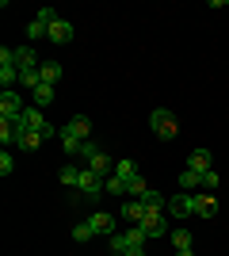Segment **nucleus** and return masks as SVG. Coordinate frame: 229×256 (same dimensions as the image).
I'll list each match as a JSON object with an SVG mask.
<instances>
[{
    "label": "nucleus",
    "mask_w": 229,
    "mask_h": 256,
    "mask_svg": "<svg viewBox=\"0 0 229 256\" xmlns=\"http://www.w3.org/2000/svg\"><path fill=\"white\" fill-rule=\"evenodd\" d=\"M149 126H153V134H157L161 142H172L176 134H180V122H176V115L168 111V107H157V111H153Z\"/></svg>",
    "instance_id": "1"
},
{
    "label": "nucleus",
    "mask_w": 229,
    "mask_h": 256,
    "mask_svg": "<svg viewBox=\"0 0 229 256\" xmlns=\"http://www.w3.org/2000/svg\"><path fill=\"white\" fill-rule=\"evenodd\" d=\"M145 241H149V237H145V230H142V226H130L126 234L107 237V245L115 248V252H126V248H134V245H142V248H145Z\"/></svg>",
    "instance_id": "2"
},
{
    "label": "nucleus",
    "mask_w": 229,
    "mask_h": 256,
    "mask_svg": "<svg viewBox=\"0 0 229 256\" xmlns=\"http://www.w3.org/2000/svg\"><path fill=\"white\" fill-rule=\"evenodd\" d=\"M61 138L88 142V138H92V118H88V115H73V118L65 122V126H61Z\"/></svg>",
    "instance_id": "3"
},
{
    "label": "nucleus",
    "mask_w": 229,
    "mask_h": 256,
    "mask_svg": "<svg viewBox=\"0 0 229 256\" xmlns=\"http://www.w3.org/2000/svg\"><path fill=\"white\" fill-rule=\"evenodd\" d=\"M19 122H23L27 130H34V134H42V142L50 138V134H54V126H50V122L42 118V111H38V107H27V111L19 115Z\"/></svg>",
    "instance_id": "4"
},
{
    "label": "nucleus",
    "mask_w": 229,
    "mask_h": 256,
    "mask_svg": "<svg viewBox=\"0 0 229 256\" xmlns=\"http://www.w3.org/2000/svg\"><path fill=\"white\" fill-rule=\"evenodd\" d=\"M76 192H80V199H92V195L103 192V176L92 168H80V180H76Z\"/></svg>",
    "instance_id": "5"
},
{
    "label": "nucleus",
    "mask_w": 229,
    "mask_h": 256,
    "mask_svg": "<svg viewBox=\"0 0 229 256\" xmlns=\"http://www.w3.org/2000/svg\"><path fill=\"white\" fill-rule=\"evenodd\" d=\"M23 111H27V107L15 96V88H4V92H0V118H19Z\"/></svg>",
    "instance_id": "6"
},
{
    "label": "nucleus",
    "mask_w": 229,
    "mask_h": 256,
    "mask_svg": "<svg viewBox=\"0 0 229 256\" xmlns=\"http://www.w3.org/2000/svg\"><path fill=\"white\" fill-rule=\"evenodd\" d=\"M164 206H145V218H142V230L145 237H161L164 234V218H161Z\"/></svg>",
    "instance_id": "7"
},
{
    "label": "nucleus",
    "mask_w": 229,
    "mask_h": 256,
    "mask_svg": "<svg viewBox=\"0 0 229 256\" xmlns=\"http://www.w3.org/2000/svg\"><path fill=\"white\" fill-rule=\"evenodd\" d=\"M15 146H19V150H27V153H34L38 146H42V134L27 130V126L19 122V118H15Z\"/></svg>",
    "instance_id": "8"
},
{
    "label": "nucleus",
    "mask_w": 229,
    "mask_h": 256,
    "mask_svg": "<svg viewBox=\"0 0 229 256\" xmlns=\"http://www.w3.org/2000/svg\"><path fill=\"white\" fill-rule=\"evenodd\" d=\"M168 214H176V218H187V214H195V195L184 192V195H176V199H168Z\"/></svg>",
    "instance_id": "9"
},
{
    "label": "nucleus",
    "mask_w": 229,
    "mask_h": 256,
    "mask_svg": "<svg viewBox=\"0 0 229 256\" xmlns=\"http://www.w3.org/2000/svg\"><path fill=\"white\" fill-rule=\"evenodd\" d=\"M69 38H73V23H69V20H54V23H50V34H46V42L65 46Z\"/></svg>",
    "instance_id": "10"
},
{
    "label": "nucleus",
    "mask_w": 229,
    "mask_h": 256,
    "mask_svg": "<svg viewBox=\"0 0 229 256\" xmlns=\"http://www.w3.org/2000/svg\"><path fill=\"white\" fill-rule=\"evenodd\" d=\"M88 226H92L96 237H115V214H92Z\"/></svg>",
    "instance_id": "11"
},
{
    "label": "nucleus",
    "mask_w": 229,
    "mask_h": 256,
    "mask_svg": "<svg viewBox=\"0 0 229 256\" xmlns=\"http://www.w3.org/2000/svg\"><path fill=\"white\" fill-rule=\"evenodd\" d=\"M122 218H126L130 226H142V218H145V203H142V199H126V203H122Z\"/></svg>",
    "instance_id": "12"
},
{
    "label": "nucleus",
    "mask_w": 229,
    "mask_h": 256,
    "mask_svg": "<svg viewBox=\"0 0 229 256\" xmlns=\"http://www.w3.org/2000/svg\"><path fill=\"white\" fill-rule=\"evenodd\" d=\"M187 164H191V172H210V164H214V157H210V150H195L191 157H187Z\"/></svg>",
    "instance_id": "13"
},
{
    "label": "nucleus",
    "mask_w": 229,
    "mask_h": 256,
    "mask_svg": "<svg viewBox=\"0 0 229 256\" xmlns=\"http://www.w3.org/2000/svg\"><path fill=\"white\" fill-rule=\"evenodd\" d=\"M84 168H92V172H99V176H103V180H107L111 172H115V160H111V157H107V153H96V157L88 160Z\"/></svg>",
    "instance_id": "14"
},
{
    "label": "nucleus",
    "mask_w": 229,
    "mask_h": 256,
    "mask_svg": "<svg viewBox=\"0 0 229 256\" xmlns=\"http://www.w3.org/2000/svg\"><path fill=\"white\" fill-rule=\"evenodd\" d=\"M195 214L199 218H214L218 214V199L214 195H195Z\"/></svg>",
    "instance_id": "15"
},
{
    "label": "nucleus",
    "mask_w": 229,
    "mask_h": 256,
    "mask_svg": "<svg viewBox=\"0 0 229 256\" xmlns=\"http://www.w3.org/2000/svg\"><path fill=\"white\" fill-rule=\"evenodd\" d=\"M38 69H42V84H57V80L65 76V69H61L57 62H42Z\"/></svg>",
    "instance_id": "16"
},
{
    "label": "nucleus",
    "mask_w": 229,
    "mask_h": 256,
    "mask_svg": "<svg viewBox=\"0 0 229 256\" xmlns=\"http://www.w3.org/2000/svg\"><path fill=\"white\" fill-rule=\"evenodd\" d=\"M145 192H149V184L142 180V172H138L134 180H126V199H142Z\"/></svg>",
    "instance_id": "17"
},
{
    "label": "nucleus",
    "mask_w": 229,
    "mask_h": 256,
    "mask_svg": "<svg viewBox=\"0 0 229 256\" xmlns=\"http://www.w3.org/2000/svg\"><path fill=\"white\" fill-rule=\"evenodd\" d=\"M15 65H19V69H34V50L31 46H15Z\"/></svg>",
    "instance_id": "18"
},
{
    "label": "nucleus",
    "mask_w": 229,
    "mask_h": 256,
    "mask_svg": "<svg viewBox=\"0 0 229 256\" xmlns=\"http://www.w3.org/2000/svg\"><path fill=\"white\" fill-rule=\"evenodd\" d=\"M0 142H4V150L15 146V118H0Z\"/></svg>",
    "instance_id": "19"
},
{
    "label": "nucleus",
    "mask_w": 229,
    "mask_h": 256,
    "mask_svg": "<svg viewBox=\"0 0 229 256\" xmlns=\"http://www.w3.org/2000/svg\"><path fill=\"white\" fill-rule=\"evenodd\" d=\"M115 176H119V180H134V176H138V164H134L130 157H126V160H115Z\"/></svg>",
    "instance_id": "20"
},
{
    "label": "nucleus",
    "mask_w": 229,
    "mask_h": 256,
    "mask_svg": "<svg viewBox=\"0 0 229 256\" xmlns=\"http://www.w3.org/2000/svg\"><path fill=\"white\" fill-rule=\"evenodd\" d=\"M46 34H50V27H46L42 20H31V23H27V38H31V42H42Z\"/></svg>",
    "instance_id": "21"
},
{
    "label": "nucleus",
    "mask_w": 229,
    "mask_h": 256,
    "mask_svg": "<svg viewBox=\"0 0 229 256\" xmlns=\"http://www.w3.org/2000/svg\"><path fill=\"white\" fill-rule=\"evenodd\" d=\"M57 180L65 184V188H76V180H80V168H76V164H61V172H57Z\"/></svg>",
    "instance_id": "22"
},
{
    "label": "nucleus",
    "mask_w": 229,
    "mask_h": 256,
    "mask_svg": "<svg viewBox=\"0 0 229 256\" xmlns=\"http://www.w3.org/2000/svg\"><path fill=\"white\" fill-rule=\"evenodd\" d=\"M180 188H184V192H195V188H203V176H199V172H180Z\"/></svg>",
    "instance_id": "23"
},
{
    "label": "nucleus",
    "mask_w": 229,
    "mask_h": 256,
    "mask_svg": "<svg viewBox=\"0 0 229 256\" xmlns=\"http://www.w3.org/2000/svg\"><path fill=\"white\" fill-rule=\"evenodd\" d=\"M172 245H176V252H184V248H191V234H187L184 226H176V230H172Z\"/></svg>",
    "instance_id": "24"
},
{
    "label": "nucleus",
    "mask_w": 229,
    "mask_h": 256,
    "mask_svg": "<svg viewBox=\"0 0 229 256\" xmlns=\"http://www.w3.org/2000/svg\"><path fill=\"white\" fill-rule=\"evenodd\" d=\"M34 104H38V107L54 104V84H38V88H34Z\"/></svg>",
    "instance_id": "25"
},
{
    "label": "nucleus",
    "mask_w": 229,
    "mask_h": 256,
    "mask_svg": "<svg viewBox=\"0 0 229 256\" xmlns=\"http://www.w3.org/2000/svg\"><path fill=\"white\" fill-rule=\"evenodd\" d=\"M103 192H111V195H126V180H119V176L111 172L107 180H103Z\"/></svg>",
    "instance_id": "26"
},
{
    "label": "nucleus",
    "mask_w": 229,
    "mask_h": 256,
    "mask_svg": "<svg viewBox=\"0 0 229 256\" xmlns=\"http://www.w3.org/2000/svg\"><path fill=\"white\" fill-rule=\"evenodd\" d=\"M92 237H96V234H92V226H73V241H76V245H84V241H92Z\"/></svg>",
    "instance_id": "27"
},
{
    "label": "nucleus",
    "mask_w": 229,
    "mask_h": 256,
    "mask_svg": "<svg viewBox=\"0 0 229 256\" xmlns=\"http://www.w3.org/2000/svg\"><path fill=\"white\" fill-rule=\"evenodd\" d=\"M142 203H145V206H168V203H164V195L157 192V188H149V192L142 195Z\"/></svg>",
    "instance_id": "28"
},
{
    "label": "nucleus",
    "mask_w": 229,
    "mask_h": 256,
    "mask_svg": "<svg viewBox=\"0 0 229 256\" xmlns=\"http://www.w3.org/2000/svg\"><path fill=\"white\" fill-rule=\"evenodd\" d=\"M11 168H15V160L8 157V150L0 153V176H11Z\"/></svg>",
    "instance_id": "29"
},
{
    "label": "nucleus",
    "mask_w": 229,
    "mask_h": 256,
    "mask_svg": "<svg viewBox=\"0 0 229 256\" xmlns=\"http://www.w3.org/2000/svg\"><path fill=\"white\" fill-rule=\"evenodd\" d=\"M96 153H103V150H96V142H92V138H88L84 146H80V157H84V160H92Z\"/></svg>",
    "instance_id": "30"
},
{
    "label": "nucleus",
    "mask_w": 229,
    "mask_h": 256,
    "mask_svg": "<svg viewBox=\"0 0 229 256\" xmlns=\"http://www.w3.org/2000/svg\"><path fill=\"white\" fill-rule=\"evenodd\" d=\"M203 188H207V192H214V188H218V172H214V168L203 172Z\"/></svg>",
    "instance_id": "31"
},
{
    "label": "nucleus",
    "mask_w": 229,
    "mask_h": 256,
    "mask_svg": "<svg viewBox=\"0 0 229 256\" xmlns=\"http://www.w3.org/2000/svg\"><path fill=\"white\" fill-rule=\"evenodd\" d=\"M38 20H42L46 27H50V23H54V20H61V16H57L54 8H38Z\"/></svg>",
    "instance_id": "32"
},
{
    "label": "nucleus",
    "mask_w": 229,
    "mask_h": 256,
    "mask_svg": "<svg viewBox=\"0 0 229 256\" xmlns=\"http://www.w3.org/2000/svg\"><path fill=\"white\" fill-rule=\"evenodd\" d=\"M122 256H145V248H142V245H134V248H126Z\"/></svg>",
    "instance_id": "33"
},
{
    "label": "nucleus",
    "mask_w": 229,
    "mask_h": 256,
    "mask_svg": "<svg viewBox=\"0 0 229 256\" xmlns=\"http://www.w3.org/2000/svg\"><path fill=\"white\" fill-rule=\"evenodd\" d=\"M176 256H191V248H184V252H176Z\"/></svg>",
    "instance_id": "34"
}]
</instances>
